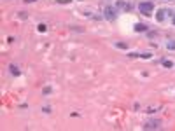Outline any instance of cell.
Here are the masks:
<instances>
[{
    "mask_svg": "<svg viewBox=\"0 0 175 131\" xmlns=\"http://www.w3.org/2000/svg\"><path fill=\"white\" fill-rule=\"evenodd\" d=\"M138 11H140V14H144V16H151L154 11V4L152 2H140Z\"/></svg>",
    "mask_w": 175,
    "mask_h": 131,
    "instance_id": "cell-1",
    "label": "cell"
},
{
    "mask_svg": "<svg viewBox=\"0 0 175 131\" xmlns=\"http://www.w3.org/2000/svg\"><path fill=\"white\" fill-rule=\"evenodd\" d=\"M159 128H161L159 121H147L144 124V129H159Z\"/></svg>",
    "mask_w": 175,
    "mask_h": 131,
    "instance_id": "cell-2",
    "label": "cell"
},
{
    "mask_svg": "<svg viewBox=\"0 0 175 131\" xmlns=\"http://www.w3.org/2000/svg\"><path fill=\"white\" fill-rule=\"evenodd\" d=\"M103 14H105V18H107V19H110V21L114 19V18H116V11H114L112 7H105Z\"/></svg>",
    "mask_w": 175,
    "mask_h": 131,
    "instance_id": "cell-3",
    "label": "cell"
},
{
    "mask_svg": "<svg viewBox=\"0 0 175 131\" xmlns=\"http://www.w3.org/2000/svg\"><path fill=\"white\" fill-rule=\"evenodd\" d=\"M166 14H168V9H161L159 12H158V16H156L158 23H163V21L166 19Z\"/></svg>",
    "mask_w": 175,
    "mask_h": 131,
    "instance_id": "cell-4",
    "label": "cell"
},
{
    "mask_svg": "<svg viewBox=\"0 0 175 131\" xmlns=\"http://www.w3.org/2000/svg\"><path fill=\"white\" fill-rule=\"evenodd\" d=\"M135 30H137V32H145L147 26L145 25H142V23H137V25H135Z\"/></svg>",
    "mask_w": 175,
    "mask_h": 131,
    "instance_id": "cell-5",
    "label": "cell"
},
{
    "mask_svg": "<svg viewBox=\"0 0 175 131\" xmlns=\"http://www.w3.org/2000/svg\"><path fill=\"white\" fill-rule=\"evenodd\" d=\"M166 49H170V51H175V40H168V42H166Z\"/></svg>",
    "mask_w": 175,
    "mask_h": 131,
    "instance_id": "cell-6",
    "label": "cell"
},
{
    "mask_svg": "<svg viewBox=\"0 0 175 131\" xmlns=\"http://www.w3.org/2000/svg\"><path fill=\"white\" fill-rule=\"evenodd\" d=\"M37 30H39V32H40V33H44V32H46V30H47V26H46V25H44V23H40V25H39V26H37Z\"/></svg>",
    "mask_w": 175,
    "mask_h": 131,
    "instance_id": "cell-7",
    "label": "cell"
},
{
    "mask_svg": "<svg viewBox=\"0 0 175 131\" xmlns=\"http://www.w3.org/2000/svg\"><path fill=\"white\" fill-rule=\"evenodd\" d=\"M11 72H12L14 75H18V74H19V70L16 68V67H14V65H11Z\"/></svg>",
    "mask_w": 175,
    "mask_h": 131,
    "instance_id": "cell-8",
    "label": "cell"
},
{
    "mask_svg": "<svg viewBox=\"0 0 175 131\" xmlns=\"http://www.w3.org/2000/svg\"><path fill=\"white\" fill-rule=\"evenodd\" d=\"M117 7H123V9H126V11L130 9V5H128V4H123V2H119V4H117Z\"/></svg>",
    "mask_w": 175,
    "mask_h": 131,
    "instance_id": "cell-9",
    "label": "cell"
},
{
    "mask_svg": "<svg viewBox=\"0 0 175 131\" xmlns=\"http://www.w3.org/2000/svg\"><path fill=\"white\" fill-rule=\"evenodd\" d=\"M25 2H28V4H32V2H35V0H25Z\"/></svg>",
    "mask_w": 175,
    "mask_h": 131,
    "instance_id": "cell-10",
    "label": "cell"
},
{
    "mask_svg": "<svg viewBox=\"0 0 175 131\" xmlns=\"http://www.w3.org/2000/svg\"><path fill=\"white\" fill-rule=\"evenodd\" d=\"M173 25H175V14H173Z\"/></svg>",
    "mask_w": 175,
    "mask_h": 131,
    "instance_id": "cell-11",
    "label": "cell"
}]
</instances>
